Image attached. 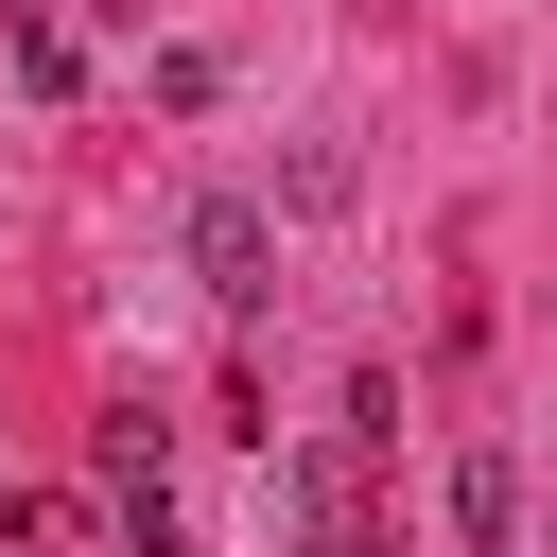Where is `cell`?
<instances>
[{"label":"cell","mask_w":557,"mask_h":557,"mask_svg":"<svg viewBox=\"0 0 557 557\" xmlns=\"http://www.w3.org/2000/svg\"><path fill=\"white\" fill-rule=\"evenodd\" d=\"M191 278H209V296H261V278H278V209H261V191H209V209H191Z\"/></svg>","instance_id":"1"},{"label":"cell","mask_w":557,"mask_h":557,"mask_svg":"<svg viewBox=\"0 0 557 557\" xmlns=\"http://www.w3.org/2000/svg\"><path fill=\"white\" fill-rule=\"evenodd\" d=\"M505 540H522V453L470 435V453H453V557H505Z\"/></svg>","instance_id":"2"},{"label":"cell","mask_w":557,"mask_h":557,"mask_svg":"<svg viewBox=\"0 0 557 557\" xmlns=\"http://www.w3.org/2000/svg\"><path fill=\"white\" fill-rule=\"evenodd\" d=\"M104 505H122V522H139V540H157V522H174V435H157V418H139V400H122V418H104Z\"/></svg>","instance_id":"3"}]
</instances>
